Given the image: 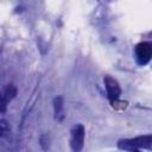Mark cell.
Segmentation results:
<instances>
[{
    "instance_id": "1",
    "label": "cell",
    "mask_w": 152,
    "mask_h": 152,
    "mask_svg": "<svg viewBox=\"0 0 152 152\" xmlns=\"http://www.w3.org/2000/svg\"><path fill=\"white\" fill-rule=\"evenodd\" d=\"M118 147L129 152H139V148L151 150L152 147V135H139L133 139H121L118 141Z\"/></svg>"
},
{
    "instance_id": "2",
    "label": "cell",
    "mask_w": 152,
    "mask_h": 152,
    "mask_svg": "<svg viewBox=\"0 0 152 152\" xmlns=\"http://www.w3.org/2000/svg\"><path fill=\"white\" fill-rule=\"evenodd\" d=\"M84 145V127L83 125H76L71 131L70 146L72 152H81Z\"/></svg>"
},
{
    "instance_id": "3",
    "label": "cell",
    "mask_w": 152,
    "mask_h": 152,
    "mask_svg": "<svg viewBox=\"0 0 152 152\" xmlns=\"http://www.w3.org/2000/svg\"><path fill=\"white\" fill-rule=\"evenodd\" d=\"M152 55V44L150 42H141L135 46V56L139 64L145 65L150 62Z\"/></svg>"
},
{
    "instance_id": "4",
    "label": "cell",
    "mask_w": 152,
    "mask_h": 152,
    "mask_svg": "<svg viewBox=\"0 0 152 152\" xmlns=\"http://www.w3.org/2000/svg\"><path fill=\"white\" fill-rule=\"evenodd\" d=\"M103 81H104V86H106V89H107L108 99L110 101L119 99L120 95H121V88H120L118 81L114 80L110 76H104V80Z\"/></svg>"
},
{
    "instance_id": "5",
    "label": "cell",
    "mask_w": 152,
    "mask_h": 152,
    "mask_svg": "<svg viewBox=\"0 0 152 152\" xmlns=\"http://www.w3.org/2000/svg\"><path fill=\"white\" fill-rule=\"evenodd\" d=\"M53 112H55V119L57 121H62L64 119V101H63V96H56L53 99Z\"/></svg>"
},
{
    "instance_id": "6",
    "label": "cell",
    "mask_w": 152,
    "mask_h": 152,
    "mask_svg": "<svg viewBox=\"0 0 152 152\" xmlns=\"http://www.w3.org/2000/svg\"><path fill=\"white\" fill-rule=\"evenodd\" d=\"M1 94H2L4 101L7 103L8 101H11V100H13L15 97V95H17V88L13 84H7V87L4 89V91Z\"/></svg>"
},
{
    "instance_id": "7",
    "label": "cell",
    "mask_w": 152,
    "mask_h": 152,
    "mask_svg": "<svg viewBox=\"0 0 152 152\" xmlns=\"http://www.w3.org/2000/svg\"><path fill=\"white\" fill-rule=\"evenodd\" d=\"M127 104H128V103H127L126 101H121V100H119V99L110 101V106H112L114 109H116V110H124V109H126V108H127Z\"/></svg>"
},
{
    "instance_id": "8",
    "label": "cell",
    "mask_w": 152,
    "mask_h": 152,
    "mask_svg": "<svg viewBox=\"0 0 152 152\" xmlns=\"http://www.w3.org/2000/svg\"><path fill=\"white\" fill-rule=\"evenodd\" d=\"M40 146L43 147L44 151L48 150V147H49V138H48L46 134H43V135L40 137Z\"/></svg>"
},
{
    "instance_id": "9",
    "label": "cell",
    "mask_w": 152,
    "mask_h": 152,
    "mask_svg": "<svg viewBox=\"0 0 152 152\" xmlns=\"http://www.w3.org/2000/svg\"><path fill=\"white\" fill-rule=\"evenodd\" d=\"M8 129V126H7V122L6 120H0V137H2Z\"/></svg>"
}]
</instances>
